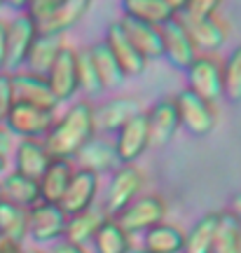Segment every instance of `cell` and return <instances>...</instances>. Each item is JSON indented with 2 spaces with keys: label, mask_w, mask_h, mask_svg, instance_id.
I'll list each match as a JSON object with an SVG mask.
<instances>
[{
  "label": "cell",
  "mask_w": 241,
  "mask_h": 253,
  "mask_svg": "<svg viewBox=\"0 0 241 253\" xmlns=\"http://www.w3.org/2000/svg\"><path fill=\"white\" fill-rule=\"evenodd\" d=\"M94 136H96L94 103L84 99L71 103L61 118H56L42 143L52 160H71L73 162Z\"/></svg>",
  "instance_id": "cell-1"
},
{
  "label": "cell",
  "mask_w": 241,
  "mask_h": 253,
  "mask_svg": "<svg viewBox=\"0 0 241 253\" xmlns=\"http://www.w3.org/2000/svg\"><path fill=\"white\" fill-rule=\"evenodd\" d=\"M145 185V176L136 164H120L115 171L110 173L106 195H103V216L117 218L131 202H134Z\"/></svg>",
  "instance_id": "cell-2"
},
{
  "label": "cell",
  "mask_w": 241,
  "mask_h": 253,
  "mask_svg": "<svg viewBox=\"0 0 241 253\" xmlns=\"http://www.w3.org/2000/svg\"><path fill=\"white\" fill-rule=\"evenodd\" d=\"M54 122H56V113L28 103H12V108L2 120L9 136H19V141H45Z\"/></svg>",
  "instance_id": "cell-3"
},
{
  "label": "cell",
  "mask_w": 241,
  "mask_h": 253,
  "mask_svg": "<svg viewBox=\"0 0 241 253\" xmlns=\"http://www.w3.org/2000/svg\"><path fill=\"white\" fill-rule=\"evenodd\" d=\"M176 108H178L180 126L195 138H206L213 134V129L218 126V110L213 103L199 99L197 94L190 89H180L176 96Z\"/></svg>",
  "instance_id": "cell-4"
},
{
  "label": "cell",
  "mask_w": 241,
  "mask_h": 253,
  "mask_svg": "<svg viewBox=\"0 0 241 253\" xmlns=\"http://www.w3.org/2000/svg\"><path fill=\"white\" fill-rule=\"evenodd\" d=\"M188 87L192 94L208 103H218L223 99V59L215 54H197L188 71Z\"/></svg>",
  "instance_id": "cell-5"
},
{
  "label": "cell",
  "mask_w": 241,
  "mask_h": 253,
  "mask_svg": "<svg viewBox=\"0 0 241 253\" xmlns=\"http://www.w3.org/2000/svg\"><path fill=\"white\" fill-rule=\"evenodd\" d=\"M166 213H169L166 202L160 195L150 192V195H138L115 220L122 225V230H126L129 235L134 237V235H143L155 225L164 223Z\"/></svg>",
  "instance_id": "cell-6"
},
{
  "label": "cell",
  "mask_w": 241,
  "mask_h": 253,
  "mask_svg": "<svg viewBox=\"0 0 241 253\" xmlns=\"http://www.w3.org/2000/svg\"><path fill=\"white\" fill-rule=\"evenodd\" d=\"M38 24L28 12H17V17L7 21V59H5V73H17L24 68L31 45L38 38Z\"/></svg>",
  "instance_id": "cell-7"
},
{
  "label": "cell",
  "mask_w": 241,
  "mask_h": 253,
  "mask_svg": "<svg viewBox=\"0 0 241 253\" xmlns=\"http://www.w3.org/2000/svg\"><path fill=\"white\" fill-rule=\"evenodd\" d=\"M66 213L59 204L38 202L33 209H28V237L36 244L52 246L63 239L66 232Z\"/></svg>",
  "instance_id": "cell-8"
},
{
  "label": "cell",
  "mask_w": 241,
  "mask_h": 253,
  "mask_svg": "<svg viewBox=\"0 0 241 253\" xmlns=\"http://www.w3.org/2000/svg\"><path fill=\"white\" fill-rule=\"evenodd\" d=\"M160 33H161V59L169 61L176 71H188L192 61L197 59V49L178 14L171 21H166L160 28Z\"/></svg>",
  "instance_id": "cell-9"
},
{
  "label": "cell",
  "mask_w": 241,
  "mask_h": 253,
  "mask_svg": "<svg viewBox=\"0 0 241 253\" xmlns=\"http://www.w3.org/2000/svg\"><path fill=\"white\" fill-rule=\"evenodd\" d=\"M45 80L59 103L71 101L80 91V84H78V49L75 47L63 45L56 61L52 63L49 73L45 75Z\"/></svg>",
  "instance_id": "cell-10"
},
{
  "label": "cell",
  "mask_w": 241,
  "mask_h": 253,
  "mask_svg": "<svg viewBox=\"0 0 241 253\" xmlns=\"http://www.w3.org/2000/svg\"><path fill=\"white\" fill-rule=\"evenodd\" d=\"M113 145H115L120 164H136L143 157V153L150 148V129H148L145 110L138 113L134 120H129V122L117 131Z\"/></svg>",
  "instance_id": "cell-11"
},
{
  "label": "cell",
  "mask_w": 241,
  "mask_h": 253,
  "mask_svg": "<svg viewBox=\"0 0 241 253\" xmlns=\"http://www.w3.org/2000/svg\"><path fill=\"white\" fill-rule=\"evenodd\" d=\"M98 190H101V176L87 171V169H75L68 188L63 192L59 207L66 216H73V213H80V211H87L96 204Z\"/></svg>",
  "instance_id": "cell-12"
},
{
  "label": "cell",
  "mask_w": 241,
  "mask_h": 253,
  "mask_svg": "<svg viewBox=\"0 0 241 253\" xmlns=\"http://www.w3.org/2000/svg\"><path fill=\"white\" fill-rule=\"evenodd\" d=\"M9 75H12V99H14V103H28V106L56 113L59 101L52 94L45 78L33 75L28 71H17L9 73Z\"/></svg>",
  "instance_id": "cell-13"
},
{
  "label": "cell",
  "mask_w": 241,
  "mask_h": 253,
  "mask_svg": "<svg viewBox=\"0 0 241 253\" xmlns=\"http://www.w3.org/2000/svg\"><path fill=\"white\" fill-rule=\"evenodd\" d=\"M180 17V14H178ZM190 40L195 45L197 54H215L220 52L230 38V28L220 17H208V19H183Z\"/></svg>",
  "instance_id": "cell-14"
},
{
  "label": "cell",
  "mask_w": 241,
  "mask_h": 253,
  "mask_svg": "<svg viewBox=\"0 0 241 253\" xmlns=\"http://www.w3.org/2000/svg\"><path fill=\"white\" fill-rule=\"evenodd\" d=\"M145 120H148V129H150V145H157V148L169 145L180 129L178 108H176L173 96L155 101L145 110Z\"/></svg>",
  "instance_id": "cell-15"
},
{
  "label": "cell",
  "mask_w": 241,
  "mask_h": 253,
  "mask_svg": "<svg viewBox=\"0 0 241 253\" xmlns=\"http://www.w3.org/2000/svg\"><path fill=\"white\" fill-rule=\"evenodd\" d=\"M138 113H143V106L136 96H115L110 101H103L101 106H94L96 131L101 129V131H108V134H117Z\"/></svg>",
  "instance_id": "cell-16"
},
{
  "label": "cell",
  "mask_w": 241,
  "mask_h": 253,
  "mask_svg": "<svg viewBox=\"0 0 241 253\" xmlns=\"http://www.w3.org/2000/svg\"><path fill=\"white\" fill-rule=\"evenodd\" d=\"M103 42H106L108 49L113 52V56L117 59L120 68L124 71L126 78H138V75H143L145 73L148 61H145L143 56L138 54V49L129 42V38L124 36V31H122V26H120V21L108 24Z\"/></svg>",
  "instance_id": "cell-17"
},
{
  "label": "cell",
  "mask_w": 241,
  "mask_h": 253,
  "mask_svg": "<svg viewBox=\"0 0 241 253\" xmlns=\"http://www.w3.org/2000/svg\"><path fill=\"white\" fill-rule=\"evenodd\" d=\"M73 162H75L78 169H87V171L96 173V176H101V173H113L117 167H120V160H117L113 141L98 138V136H94L89 143L82 148Z\"/></svg>",
  "instance_id": "cell-18"
},
{
  "label": "cell",
  "mask_w": 241,
  "mask_h": 253,
  "mask_svg": "<svg viewBox=\"0 0 241 253\" xmlns=\"http://www.w3.org/2000/svg\"><path fill=\"white\" fill-rule=\"evenodd\" d=\"M120 26L124 31V36L129 38V42L138 49V54L143 56L145 61H160L161 59V33L157 26L143 24V21H136V19L122 17L117 19Z\"/></svg>",
  "instance_id": "cell-19"
},
{
  "label": "cell",
  "mask_w": 241,
  "mask_h": 253,
  "mask_svg": "<svg viewBox=\"0 0 241 253\" xmlns=\"http://www.w3.org/2000/svg\"><path fill=\"white\" fill-rule=\"evenodd\" d=\"M94 0H61V5L54 9L52 14L38 24L40 33H54V36H63L71 28H75L82 19L87 17L91 9Z\"/></svg>",
  "instance_id": "cell-20"
},
{
  "label": "cell",
  "mask_w": 241,
  "mask_h": 253,
  "mask_svg": "<svg viewBox=\"0 0 241 253\" xmlns=\"http://www.w3.org/2000/svg\"><path fill=\"white\" fill-rule=\"evenodd\" d=\"M63 36H54V33H38L36 42L31 45V52H28L26 61H24V68L21 71H28L33 75H40L45 78L52 63L56 61L59 52L63 49Z\"/></svg>",
  "instance_id": "cell-21"
},
{
  "label": "cell",
  "mask_w": 241,
  "mask_h": 253,
  "mask_svg": "<svg viewBox=\"0 0 241 253\" xmlns=\"http://www.w3.org/2000/svg\"><path fill=\"white\" fill-rule=\"evenodd\" d=\"M49 162H52V157L42 141H19L14 148V171L28 176L33 181H40V176L45 173Z\"/></svg>",
  "instance_id": "cell-22"
},
{
  "label": "cell",
  "mask_w": 241,
  "mask_h": 253,
  "mask_svg": "<svg viewBox=\"0 0 241 253\" xmlns=\"http://www.w3.org/2000/svg\"><path fill=\"white\" fill-rule=\"evenodd\" d=\"M75 162L71 160H52L49 167L45 169V173L40 176V199L42 202H49V204H59L63 197V192L71 183L73 173H75Z\"/></svg>",
  "instance_id": "cell-23"
},
{
  "label": "cell",
  "mask_w": 241,
  "mask_h": 253,
  "mask_svg": "<svg viewBox=\"0 0 241 253\" xmlns=\"http://www.w3.org/2000/svg\"><path fill=\"white\" fill-rule=\"evenodd\" d=\"M0 199L5 202H12L21 209H33L40 199V185L38 181L28 178V176H21V173L12 171V173H5L2 181H0Z\"/></svg>",
  "instance_id": "cell-24"
},
{
  "label": "cell",
  "mask_w": 241,
  "mask_h": 253,
  "mask_svg": "<svg viewBox=\"0 0 241 253\" xmlns=\"http://www.w3.org/2000/svg\"><path fill=\"white\" fill-rule=\"evenodd\" d=\"M103 220H106V216H103V211L96 207L87 209V211H80V213H73V216L66 218L63 239H66L68 244L89 249L91 239H94V235H96V230L101 227Z\"/></svg>",
  "instance_id": "cell-25"
},
{
  "label": "cell",
  "mask_w": 241,
  "mask_h": 253,
  "mask_svg": "<svg viewBox=\"0 0 241 253\" xmlns=\"http://www.w3.org/2000/svg\"><path fill=\"white\" fill-rule=\"evenodd\" d=\"M89 249L91 253H129L134 249V237L122 230L115 218H106L96 230Z\"/></svg>",
  "instance_id": "cell-26"
},
{
  "label": "cell",
  "mask_w": 241,
  "mask_h": 253,
  "mask_svg": "<svg viewBox=\"0 0 241 253\" xmlns=\"http://www.w3.org/2000/svg\"><path fill=\"white\" fill-rule=\"evenodd\" d=\"M122 17L161 28L176 17V12L169 7L166 0H122Z\"/></svg>",
  "instance_id": "cell-27"
},
{
  "label": "cell",
  "mask_w": 241,
  "mask_h": 253,
  "mask_svg": "<svg viewBox=\"0 0 241 253\" xmlns=\"http://www.w3.org/2000/svg\"><path fill=\"white\" fill-rule=\"evenodd\" d=\"M89 56H91V61H94V68H96V73H98V80L103 84V91L120 89V87L124 84V80H126L124 71L120 68L117 59L113 56V52L108 49V45L103 40L89 45Z\"/></svg>",
  "instance_id": "cell-28"
},
{
  "label": "cell",
  "mask_w": 241,
  "mask_h": 253,
  "mask_svg": "<svg viewBox=\"0 0 241 253\" xmlns=\"http://www.w3.org/2000/svg\"><path fill=\"white\" fill-rule=\"evenodd\" d=\"M183 242H185V230L171 225L166 220L141 235V249L148 253H180Z\"/></svg>",
  "instance_id": "cell-29"
},
{
  "label": "cell",
  "mask_w": 241,
  "mask_h": 253,
  "mask_svg": "<svg viewBox=\"0 0 241 253\" xmlns=\"http://www.w3.org/2000/svg\"><path fill=\"white\" fill-rule=\"evenodd\" d=\"M218 218H220V211H208L199 220H195L192 227L185 232V242H183L180 253H213Z\"/></svg>",
  "instance_id": "cell-30"
},
{
  "label": "cell",
  "mask_w": 241,
  "mask_h": 253,
  "mask_svg": "<svg viewBox=\"0 0 241 253\" xmlns=\"http://www.w3.org/2000/svg\"><path fill=\"white\" fill-rule=\"evenodd\" d=\"M0 237L24 244L28 239V211L0 199Z\"/></svg>",
  "instance_id": "cell-31"
},
{
  "label": "cell",
  "mask_w": 241,
  "mask_h": 253,
  "mask_svg": "<svg viewBox=\"0 0 241 253\" xmlns=\"http://www.w3.org/2000/svg\"><path fill=\"white\" fill-rule=\"evenodd\" d=\"M213 253H241V223L225 209L218 218Z\"/></svg>",
  "instance_id": "cell-32"
},
{
  "label": "cell",
  "mask_w": 241,
  "mask_h": 253,
  "mask_svg": "<svg viewBox=\"0 0 241 253\" xmlns=\"http://www.w3.org/2000/svg\"><path fill=\"white\" fill-rule=\"evenodd\" d=\"M223 99L241 103V45L232 47L223 59Z\"/></svg>",
  "instance_id": "cell-33"
},
{
  "label": "cell",
  "mask_w": 241,
  "mask_h": 253,
  "mask_svg": "<svg viewBox=\"0 0 241 253\" xmlns=\"http://www.w3.org/2000/svg\"><path fill=\"white\" fill-rule=\"evenodd\" d=\"M78 84H80V91H84L91 99L103 94V84L98 80V73L89 56V47L78 49Z\"/></svg>",
  "instance_id": "cell-34"
},
{
  "label": "cell",
  "mask_w": 241,
  "mask_h": 253,
  "mask_svg": "<svg viewBox=\"0 0 241 253\" xmlns=\"http://www.w3.org/2000/svg\"><path fill=\"white\" fill-rule=\"evenodd\" d=\"M225 0H185V5L180 9L183 19H208L218 17V12L223 7Z\"/></svg>",
  "instance_id": "cell-35"
},
{
  "label": "cell",
  "mask_w": 241,
  "mask_h": 253,
  "mask_svg": "<svg viewBox=\"0 0 241 253\" xmlns=\"http://www.w3.org/2000/svg\"><path fill=\"white\" fill-rule=\"evenodd\" d=\"M59 5H61V0H28L26 12L36 19V24H40V21H45Z\"/></svg>",
  "instance_id": "cell-36"
},
{
  "label": "cell",
  "mask_w": 241,
  "mask_h": 253,
  "mask_svg": "<svg viewBox=\"0 0 241 253\" xmlns=\"http://www.w3.org/2000/svg\"><path fill=\"white\" fill-rule=\"evenodd\" d=\"M12 103H14V99H12V75L0 71V122L5 120Z\"/></svg>",
  "instance_id": "cell-37"
},
{
  "label": "cell",
  "mask_w": 241,
  "mask_h": 253,
  "mask_svg": "<svg viewBox=\"0 0 241 253\" xmlns=\"http://www.w3.org/2000/svg\"><path fill=\"white\" fill-rule=\"evenodd\" d=\"M45 253H91L89 249H82V246H75V244H68L66 239H61V242H56V244L49 246V251Z\"/></svg>",
  "instance_id": "cell-38"
},
{
  "label": "cell",
  "mask_w": 241,
  "mask_h": 253,
  "mask_svg": "<svg viewBox=\"0 0 241 253\" xmlns=\"http://www.w3.org/2000/svg\"><path fill=\"white\" fill-rule=\"evenodd\" d=\"M5 59H7V21L0 19V71H5Z\"/></svg>",
  "instance_id": "cell-39"
},
{
  "label": "cell",
  "mask_w": 241,
  "mask_h": 253,
  "mask_svg": "<svg viewBox=\"0 0 241 253\" xmlns=\"http://www.w3.org/2000/svg\"><path fill=\"white\" fill-rule=\"evenodd\" d=\"M12 153V136L5 126H0V157H7Z\"/></svg>",
  "instance_id": "cell-40"
},
{
  "label": "cell",
  "mask_w": 241,
  "mask_h": 253,
  "mask_svg": "<svg viewBox=\"0 0 241 253\" xmlns=\"http://www.w3.org/2000/svg\"><path fill=\"white\" fill-rule=\"evenodd\" d=\"M227 213H232L237 220L241 223V192H237V195H232L230 197V202H227V209H225Z\"/></svg>",
  "instance_id": "cell-41"
},
{
  "label": "cell",
  "mask_w": 241,
  "mask_h": 253,
  "mask_svg": "<svg viewBox=\"0 0 241 253\" xmlns=\"http://www.w3.org/2000/svg\"><path fill=\"white\" fill-rule=\"evenodd\" d=\"M0 253H26V251H24V244H17L12 239L0 237Z\"/></svg>",
  "instance_id": "cell-42"
},
{
  "label": "cell",
  "mask_w": 241,
  "mask_h": 253,
  "mask_svg": "<svg viewBox=\"0 0 241 253\" xmlns=\"http://www.w3.org/2000/svg\"><path fill=\"white\" fill-rule=\"evenodd\" d=\"M2 5L9 9H17V12H26L28 0H2Z\"/></svg>",
  "instance_id": "cell-43"
},
{
  "label": "cell",
  "mask_w": 241,
  "mask_h": 253,
  "mask_svg": "<svg viewBox=\"0 0 241 253\" xmlns=\"http://www.w3.org/2000/svg\"><path fill=\"white\" fill-rule=\"evenodd\" d=\"M169 2V7L176 12V14H180V9H183V5H185V0H166Z\"/></svg>",
  "instance_id": "cell-44"
},
{
  "label": "cell",
  "mask_w": 241,
  "mask_h": 253,
  "mask_svg": "<svg viewBox=\"0 0 241 253\" xmlns=\"http://www.w3.org/2000/svg\"><path fill=\"white\" fill-rule=\"evenodd\" d=\"M7 169V157H0V173H5Z\"/></svg>",
  "instance_id": "cell-45"
},
{
  "label": "cell",
  "mask_w": 241,
  "mask_h": 253,
  "mask_svg": "<svg viewBox=\"0 0 241 253\" xmlns=\"http://www.w3.org/2000/svg\"><path fill=\"white\" fill-rule=\"evenodd\" d=\"M129 253H148V251H145V249H141V246H134Z\"/></svg>",
  "instance_id": "cell-46"
},
{
  "label": "cell",
  "mask_w": 241,
  "mask_h": 253,
  "mask_svg": "<svg viewBox=\"0 0 241 253\" xmlns=\"http://www.w3.org/2000/svg\"><path fill=\"white\" fill-rule=\"evenodd\" d=\"M26 253H45V251H38V249H33V251H26Z\"/></svg>",
  "instance_id": "cell-47"
},
{
  "label": "cell",
  "mask_w": 241,
  "mask_h": 253,
  "mask_svg": "<svg viewBox=\"0 0 241 253\" xmlns=\"http://www.w3.org/2000/svg\"><path fill=\"white\" fill-rule=\"evenodd\" d=\"M0 7H2V0H0Z\"/></svg>",
  "instance_id": "cell-48"
},
{
  "label": "cell",
  "mask_w": 241,
  "mask_h": 253,
  "mask_svg": "<svg viewBox=\"0 0 241 253\" xmlns=\"http://www.w3.org/2000/svg\"><path fill=\"white\" fill-rule=\"evenodd\" d=\"M0 126H2V122H0Z\"/></svg>",
  "instance_id": "cell-49"
}]
</instances>
